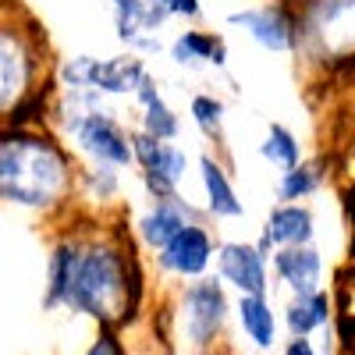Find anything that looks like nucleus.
<instances>
[{"label": "nucleus", "instance_id": "obj_1", "mask_svg": "<svg viewBox=\"0 0 355 355\" xmlns=\"http://www.w3.org/2000/svg\"><path fill=\"white\" fill-rule=\"evenodd\" d=\"M68 189L71 164L57 142L33 132L0 135V199L43 210L64 199Z\"/></svg>", "mask_w": 355, "mask_h": 355}, {"label": "nucleus", "instance_id": "obj_2", "mask_svg": "<svg viewBox=\"0 0 355 355\" xmlns=\"http://www.w3.org/2000/svg\"><path fill=\"white\" fill-rule=\"evenodd\" d=\"M64 302L103 323L125 320L128 309L135 306V284L128 281V266L121 252H114L107 245H93L85 252L75 249Z\"/></svg>", "mask_w": 355, "mask_h": 355}, {"label": "nucleus", "instance_id": "obj_3", "mask_svg": "<svg viewBox=\"0 0 355 355\" xmlns=\"http://www.w3.org/2000/svg\"><path fill=\"white\" fill-rule=\"evenodd\" d=\"M64 78L71 89H96V93H135L146 78V64L139 57H114V61H93L75 57L64 64Z\"/></svg>", "mask_w": 355, "mask_h": 355}, {"label": "nucleus", "instance_id": "obj_4", "mask_svg": "<svg viewBox=\"0 0 355 355\" xmlns=\"http://www.w3.org/2000/svg\"><path fill=\"white\" fill-rule=\"evenodd\" d=\"M68 132L75 135V142L89 157H96L100 164H110V167H121L132 160V146H128V135L117 128V121L103 110H89V114H75L68 117Z\"/></svg>", "mask_w": 355, "mask_h": 355}, {"label": "nucleus", "instance_id": "obj_5", "mask_svg": "<svg viewBox=\"0 0 355 355\" xmlns=\"http://www.w3.org/2000/svg\"><path fill=\"white\" fill-rule=\"evenodd\" d=\"M309 40L323 50L345 57L355 50V0H316L309 11Z\"/></svg>", "mask_w": 355, "mask_h": 355}, {"label": "nucleus", "instance_id": "obj_6", "mask_svg": "<svg viewBox=\"0 0 355 355\" xmlns=\"http://www.w3.org/2000/svg\"><path fill=\"white\" fill-rule=\"evenodd\" d=\"M28 78H33V57L25 40L0 25V114L21 103V96L28 93Z\"/></svg>", "mask_w": 355, "mask_h": 355}, {"label": "nucleus", "instance_id": "obj_7", "mask_svg": "<svg viewBox=\"0 0 355 355\" xmlns=\"http://www.w3.org/2000/svg\"><path fill=\"white\" fill-rule=\"evenodd\" d=\"M185 306H189V334H192V341L206 345L217 334V327L224 323V313H227L220 284L217 281H199L185 295Z\"/></svg>", "mask_w": 355, "mask_h": 355}, {"label": "nucleus", "instance_id": "obj_8", "mask_svg": "<svg viewBox=\"0 0 355 355\" xmlns=\"http://www.w3.org/2000/svg\"><path fill=\"white\" fill-rule=\"evenodd\" d=\"M160 252H164L160 256L164 266H171V270L185 274V277H196V274L206 270V263H210V239H206L202 227L185 224Z\"/></svg>", "mask_w": 355, "mask_h": 355}, {"label": "nucleus", "instance_id": "obj_9", "mask_svg": "<svg viewBox=\"0 0 355 355\" xmlns=\"http://www.w3.org/2000/svg\"><path fill=\"white\" fill-rule=\"evenodd\" d=\"M220 274L245 295H263L266 291V270H263V252L252 245L231 242L220 249Z\"/></svg>", "mask_w": 355, "mask_h": 355}, {"label": "nucleus", "instance_id": "obj_10", "mask_svg": "<svg viewBox=\"0 0 355 355\" xmlns=\"http://www.w3.org/2000/svg\"><path fill=\"white\" fill-rule=\"evenodd\" d=\"M231 25H242L249 28V36L266 46V50H288L295 43V25L284 11L277 8H259V11H239V15H231Z\"/></svg>", "mask_w": 355, "mask_h": 355}, {"label": "nucleus", "instance_id": "obj_11", "mask_svg": "<svg viewBox=\"0 0 355 355\" xmlns=\"http://www.w3.org/2000/svg\"><path fill=\"white\" fill-rule=\"evenodd\" d=\"M313 239V214L306 206H281V210L270 214L266 220V234L259 242V252L274 242H284V245H306Z\"/></svg>", "mask_w": 355, "mask_h": 355}, {"label": "nucleus", "instance_id": "obj_12", "mask_svg": "<svg viewBox=\"0 0 355 355\" xmlns=\"http://www.w3.org/2000/svg\"><path fill=\"white\" fill-rule=\"evenodd\" d=\"M277 270L299 295H313L316 281H320V256L306 245H291V249L277 252Z\"/></svg>", "mask_w": 355, "mask_h": 355}, {"label": "nucleus", "instance_id": "obj_13", "mask_svg": "<svg viewBox=\"0 0 355 355\" xmlns=\"http://www.w3.org/2000/svg\"><path fill=\"white\" fill-rule=\"evenodd\" d=\"M185 214H189V206L182 210V206L174 202V196H171V199H164V202L157 206V210L142 220V239L150 242L153 249H164V245L174 239V234L185 227Z\"/></svg>", "mask_w": 355, "mask_h": 355}, {"label": "nucleus", "instance_id": "obj_14", "mask_svg": "<svg viewBox=\"0 0 355 355\" xmlns=\"http://www.w3.org/2000/svg\"><path fill=\"white\" fill-rule=\"evenodd\" d=\"M199 167H202L206 196H210V214H217V217H242V202H239V196H234V189L227 185L220 164H214L210 157H202Z\"/></svg>", "mask_w": 355, "mask_h": 355}, {"label": "nucleus", "instance_id": "obj_15", "mask_svg": "<svg viewBox=\"0 0 355 355\" xmlns=\"http://www.w3.org/2000/svg\"><path fill=\"white\" fill-rule=\"evenodd\" d=\"M174 61L178 64H224V43L214 36H202V33H185L182 40L174 43Z\"/></svg>", "mask_w": 355, "mask_h": 355}, {"label": "nucleus", "instance_id": "obj_16", "mask_svg": "<svg viewBox=\"0 0 355 355\" xmlns=\"http://www.w3.org/2000/svg\"><path fill=\"white\" fill-rule=\"evenodd\" d=\"M239 313H242L245 334H249L259 348H270V345H274V313H270V306L263 302V295H245L242 306H239Z\"/></svg>", "mask_w": 355, "mask_h": 355}, {"label": "nucleus", "instance_id": "obj_17", "mask_svg": "<svg viewBox=\"0 0 355 355\" xmlns=\"http://www.w3.org/2000/svg\"><path fill=\"white\" fill-rule=\"evenodd\" d=\"M327 313H331L327 295H320V291H313V295H299V302L288 309V327L299 334V338H306L313 327H320V323L327 320Z\"/></svg>", "mask_w": 355, "mask_h": 355}, {"label": "nucleus", "instance_id": "obj_18", "mask_svg": "<svg viewBox=\"0 0 355 355\" xmlns=\"http://www.w3.org/2000/svg\"><path fill=\"white\" fill-rule=\"evenodd\" d=\"M263 157L281 164V167H295L299 164V142H295V135L288 128L274 125L270 135H266V142H263Z\"/></svg>", "mask_w": 355, "mask_h": 355}, {"label": "nucleus", "instance_id": "obj_19", "mask_svg": "<svg viewBox=\"0 0 355 355\" xmlns=\"http://www.w3.org/2000/svg\"><path fill=\"white\" fill-rule=\"evenodd\" d=\"M146 135H153V139H174L178 135V117L167 110V103L160 96L146 100Z\"/></svg>", "mask_w": 355, "mask_h": 355}, {"label": "nucleus", "instance_id": "obj_20", "mask_svg": "<svg viewBox=\"0 0 355 355\" xmlns=\"http://www.w3.org/2000/svg\"><path fill=\"white\" fill-rule=\"evenodd\" d=\"M316 189V171L313 167H288L284 171V182H281V199H302Z\"/></svg>", "mask_w": 355, "mask_h": 355}, {"label": "nucleus", "instance_id": "obj_21", "mask_svg": "<svg viewBox=\"0 0 355 355\" xmlns=\"http://www.w3.org/2000/svg\"><path fill=\"white\" fill-rule=\"evenodd\" d=\"M192 117H196V125H199L206 135H217V132H220L224 107H220V100H214V96H196V100H192Z\"/></svg>", "mask_w": 355, "mask_h": 355}, {"label": "nucleus", "instance_id": "obj_22", "mask_svg": "<svg viewBox=\"0 0 355 355\" xmlns=\"http://www.w3.org/2000/svg\"><path fill=\"white\" fill-rule=\"evenodd\" d=\"M167 11H174V15H199V0H167Z\"/></svg>", "mask_w": 355, "mask_h": 355}, {"label": "nucleus", "instance_id": "obj_23", "mask_svg": "<svg viewBox=\"0 0 355 355\" xmlns=\"http://www.w3.org/2000/svg\"><path fill=\"white\" fill-rule=\"evenodd\" d=\"M89 355H121V348H117L114 338H100L93 348H89Z\"/></svg>", "mask_w": 355, "mask_h": 355}, {"label": "nucleus", "instance_id": "obj_24", "mask_svg": "<svg viewBox=\"0 0 355 355\" xmlns=\"http://www.w3.org/2000/svg\"><path fill=\"white\" fill-rule=\"evenodd\" d=\"M284 355H316V352H313V345H309L306 338H295V341L288 345V352H284Z\"/></svg>", "mask_w": 355, "mask_h": 355}, {"label": "nucleus", "instance_id": "obj_25", "mask_svg": "<svg viewBox=\"0 0 355 355\" xmlns=\"http://www.w3.org/2000/svg\"><path fill=\"white\" fill-rule=\"evenodd\" d=\"M157 4H167V0H157Z\"/></svg>", "mask_w": 355, "mask_h": 355}]
</instances>
